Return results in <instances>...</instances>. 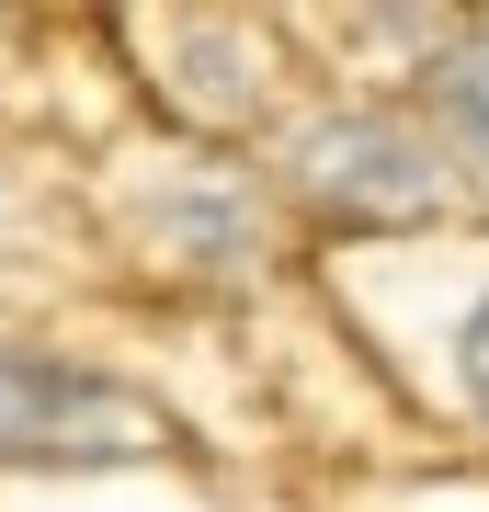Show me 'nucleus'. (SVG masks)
<instances>
[{"label": "nucleus", "mask_w": 489, "mask_h": 512, "mask_svg": "<svg viewBox=\"0 0 489 512\" xmlns=\"http://www.w3.org/2000/svg\"><path fill=\"white\" fill-rule=\"evenodd\" d=\"M433 103H444V126H455V137H467L478 160H489V35H467V46H455L444 69H433Z\"/></svg>", "instance_id": "nucleus-3"}, {"label": "nucleus", "mask_w": 489, "mask_h": 512, "mask_svg": "<svg viewBox=\"0 0 489 512\" xmlns=\"http://www.w3.org/2000/svg\"><path fill=\"white\" fill-rule=\"evenodd\" d=\"M308 194L342 205V217H421V205H433V160H421L399 126L353 114V126L308 137Z\"/></svg>", "instance_id": "nucleus-2"}, {"label": "nucleus", "mask_w": 489, "mask_h": 512, "mask_svg": "<svg viewBox=\"0 0 489 512\" xmlns=\"http://www.w3.org/2000/svg\"><path fill=\"white\" fill-rule=\"evenodd\" d=\"M171 421L103 376H69L46 353H0V456L12 467H126L160 456Z\"/></svg>", "instance_id": "nucleus-1"}, {"label": "nucleus", "mask_w": 489, "mask_h": 512, "mask_svg": "<svg viewBox=\"0 0 489 512\" xmlns=\"http://www.w3.org/2000/svg\"><path fill=\"white\" fill-rule=\"evenodd\" d=\"M455 353H467V387H478V410H489V296L467 308V342H455Z\"/></svg>", "instance_id": "nucleus-4"}]
</instances>
